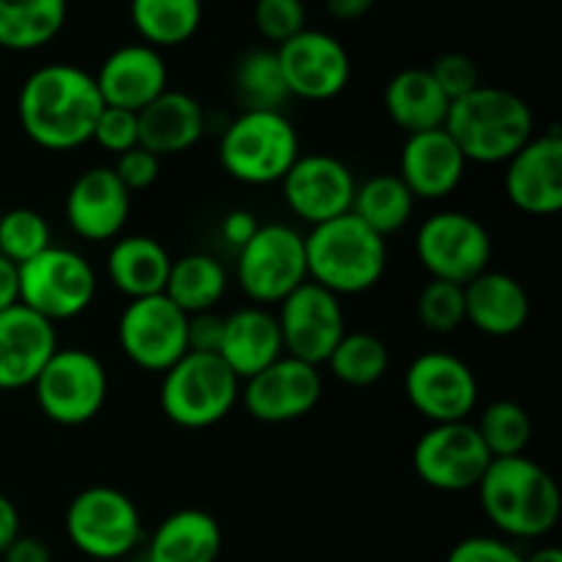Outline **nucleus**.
I'll list each match as a JSON object with an SVG mask.
<instances>
[{"label":"nucleus","mask_w":562,"mask_h":562,"mask_svg":"<svg viewBox=\"0 0 562 562\" xmlns=\"http://www.w3.org/2000/svg\"><path fill=\"white\" fill-rule=\"evenodd\" d=\"M241 382L220 355L187 351L165 371L159 406L173 426L201 431L217 426L239 404Z\"/></svg>","instance_id":"obj_6"},{"label":"nucleus","mask_w":562,"mask_h":562,"mask_svg":"<svg viewBox=\"0 0 562 562\" xmlns=\"http://www.w3.org/2000/svg\"><path fill=\"white\" fill-rule=\"evenodd\" d=\"M206 132V113L192 93L168 91L137 113V146L151 154L173 157L195 146Z\"/></svg>","instance_id":"obj_25"},{"label":"nucleus","mask_w":562,"mask_h":562,"mask_svg":"<svg viewBox=\"0 0 562 562\" xmlns=\"http://www.w3.org/2000/svg\"><path fill=\"white\" fill-rule=\"evenodd\" d=\"M16 280L20 305L49 324L80 316L97 296V272L86 256L69 247L49 245L36 258L16 267Z\"/></svg>","instance_id":"obj_8"},{"label":"nucleus","mask_w":562,"mask_h":562,"mask_svg":"<svg viewBox=\"0 0 562 562\" xmlns=\"http://www.w3.org/2000/svg\"><path fill=\"white\" fill-rule=\"evenodd\" d=\"M66 536L91 560H121L143 541L135 499L115 486H88L66 508Z\"/></svg>","instance_id":"obj_7"},{"label":"nucleus","mask_w":562,"mask_h":562,"mask_svg":"<svg viewBox=\"0 0 562 562\" xmlns=\"http://www.w3.org/2000/svg\"><path fill=\"white\" fill-rule=\"evenodd\" d=\"M53 241H49V225L44 214L20 206L0 217V256L9 258L14 267L36 258Z\"/></svg>","instance_id":"obj_37"},{"label":"nucleus","mask_w":562,"mask_h":562,"mask_svg":"<svg viewBox=\"0 0 562 562\" xmlns=\"http://www.w3.org/2000/svg\"><path fill=\"white\" fill-rule=\"evenodd\" d=\"M406 401L431 426L470 420L477 406V376L461 357L450 351H423L409 362L404 376Z\"/></svg>","instance_id":"obj_13"},{"label":"nucleus","mask_w":562,"mask_h":562,"mask_svg":"<svg viewBox=\"0 0 562 562\" xmlns=\"http://www.w3.org/2000/svg\"><path fill=\"white\" fill-rule=\"evenodd\" d=\"M442 130L453 137L467 162L497 165L508 162L530 140L536 119L519 93L481 82L450 104Z\"/></svg>","instance_id":"obj_3"},{"label":"nucleus","mask_w":562,"mask_h":562,"mask_svg":"<svg viewBox=\"0 0 562 562\" xmlns=\"http://www.w3.org/2000/svg\"><path fill=\"white\" fill-rule=\"evenodd\" d=\"M467 159L445 130L406 135L398 159V179L409 192L426 201H439L459 190Z\"/></svg>","instance_id":"obj_23"},{"label":"nucleus","mask_w":562,"mask_h":562,"mask_svg":"<svg viewBox=\"0 0 562 562\" xmlns=\"http://www.w3.org/2000/svg\"><path fill=\"white\" fill-rule=\"evenodd\" d=\"M475 492L486 519L510 538H543L560 521L558 483L527 456L492 459Z\"/></svg>","instance_id":"obj_2"},{"label":"nucleus","mask_w":562,"mask_h":562,"mask_svg":"<svg viewBox=\"0 0 562 562\" xmlns=\"http://www.w3.org/2000/svg\"><path fill=\"white\" fill-rule=\"evenodd\" d=\"M64 0H0V53H31L53 42L66 25Z\"/></svg>","instance_id":"obj_31"},{"label":"nucleus","mask_w":562,"mask_h":562,"mask_svg":"<svg viewBox=\"0 0 562 562\" xmlns=\"http://www.w3.org/2000/svg\"><path fill=\"white\" fill-rule=\"evenodd\" d=\"M93 80L104 108L140 113L148 102L168 91V66L159 49L148 44H124L102 60Z\"/></svg>","instance_id":"obj_21"},{"label":"nucleus","mask_w":562,"mask_h":562,"mask_svg":"<svg viewBox=\"0 0 562 562\" xmlns=\"http://www.w3.org/2000/svg\"><path fill=\"white\" fill-rule=\"evenodd\" d=\"M426 69L431 71L434 82L442 88V93L448 97L450 104L481 86V71H477V64L464 53L439 55V58L434 60L431 66H426Z\"/></svg>","instance_id":"obj_40"},{"label":"nucleus","mask_w":562,"mask_h":562,"mask_svg":"<svg viewBox=\"0 0 562 562\" xmlns=\"http://www.w3.org/2000/svg\"><path fill=\"white\" fill-rule=\"evenodd\" d=\"M102 110L97 80L75 64L38 66L16 97L22 132L49 151H69L91 140Z\"/></svg>","instance_id":"obj_1"},{"label":"nucleus","mask_w":562,"mask_h":562,"mask_svg":"<svg viewBox=\"0 0 562 562\" xmlns=\"http://www.w3.org/2000/svg\"><path fill=\"white\" fill-rule=\"evenodd\" d=\"M258 33L267 42L283 44L307 27V11L300 0H261L252 11Z\"/></svg>","instance_id":"obj_39"},{"label":"nucleus","mask_w":562,"mask_h":562,"mask_svg":"<svg viewBox=\"0 0 562 562\" xmlns=\"http://www.w3.org/2000/svg\"><path fill=\"white\" fill-rule=\"evenodd\" d=\"M492 456L477 434L475 423H437L420 434L412 450V467L426 486L437 492L461 494L477 488Z\"/></svg>","instance_id":"obj_12"},{"label":"nucleus","mask_w":562,"mask_h":562,"mask_svg":"<svg viewBox=\"0 0 562 562\" xmlns=\"http://www.w3.org/2000/svg\"><path fill=\"white\" fill-rule=\"evenodd\" d=\"M305 280V236L291 225H258L252 239L236 250V283L258 305H280Z\"/></svg>","instance_id":"obj_10"},{"label":"nucleus","mask_w":562,"mask_h":562,"mask_svg":"<svg viewBox=\"0 0 562 562\" xmlns=\"http://www.w3.org/2000/svg\"><path fill=\"white\" fill-rule=\"evenodd\" d=\"M415 212V195L398 179V173H376L357 184L351 214L376 231L382 239L404 228Z\"/></svg>","instance_id":"obj_32"},{"label":"nucleus","mask_w":562,"mask_h":562,"mask_svg":"<svg viewBox=\"0 0 562 562\" xmlns=\"http://www.w3.org/2000/svg\"><path fill=\"white\" fill-rule=\"evenodd\" d=\"M58 351V333L25 305L0 313V390L33 387L42 368Z\"/></svg>","instance_id":"obj_22"},{"label":"nucleus","mask_w":562,"mask_h":562,"mask_svg":"<svg viewBox=\"0 0 562 562\" xmlns=\"http://www.w3.org/2000/svg\"><path fill=\"white\" fill-rule=\"evenodd\" d=\"M223 324L225 318L212 311L190 316V324H187V346H190V351L217 355L220 344H223Z\"/></svg>","instance_id":"obj_44"},{"label":"nucleus","mask_w":562,"mask_h":562,"mask_svg":"<svg viewBox=\"0 0 562 562\" xmlns=\"http://www.w3.org/2000/svg\"><path fill=\"white\" fill-rule=\"evenodd\" d=\"M234 86L245 110H280L289 99L274 49H252L236 64Z\"/></svg>","instance_id":"obj_36"},{"label":"nucleus","mask_w":562,"mask_h":562,"mask_svg":"<svg viewBox=\"0 0 562 562\" xmlns=\"http://www.w3.org/2000/svg\"><path fill=\"white\" fill-rule=\"evenodd\" d=\"M228 289V272L209 252H187L173 258L165 283V296L187 316L209 313Z\"/></svg>","instance_id":"obj_30"},{"label":"nucleus","mask_w":562,"mask_h":562,"mask_svg":"<svg viewBox=\"0 0 562 562\" xmlns=\"http://www.w3.org/2000/svg\"><path fill=\"white\" fill-rule=\"evenodd\" d=\"M113 170H115V176L121 179V184H124L130 192L148 190V187L159 179L162 159H159L157 154L148 151V148L135 146V148H130V151L119 154Z\"/></svg>","instance_id":"obj_42"},{"label":"nucleus","mask_w":562,"mask_h":562,"mask_svg":"<svg viewBox=\"0 0 562 562\" xmlns=\"http://www.w3.org/2000/svg\"><path fill=\"white\" fill-rule=\"evenodd\" d=\"M280 187L296 217L307 225H322L351 212L357 179L344 159L316 151L300 154Z\"/></svg>","instance_id":"obj_18"},{"label":"nucleus","mask_w":562,"mask_h":562,"mask_svg":"<svg viewBox=\"0 0 562 562\" xmlns=\"http://www.w3.org/2000/svg\"><path fill=\"white\" fill-rule=\"evenodd\" d=\"M300 154V132L283 110H241L217 146L225 173L252 187L280 184Z\"/></svg>","instance_id":"obj_5"},{"label":"nucleus","mask_w":562,"mask_h":562,"mask_svg":"<svg viewBox=\"0 0 562 562\" xmlns=\"http://www.w3.org/2000/svg\"><path fill=\"white\" fill-rule=\"evenodd\" d=\"M132 192L121 184L113 168H88L71 181L66 192V223L80 239L110 241L119 239L130 220Z\"/></svg>","instance_id":"obj_19"},{"label":"nucleus","mask_w":562,"mask_h":562,"mask_svg":"<svg viewBox=\"0 0 562 562\" xmlns=\"http://www.w3.org/2000/svg\"><path fill=\"white\" fill-rule=\"evenodd\" d=\"M258 217L252 212H247V209H234V212H228L223 217V225H220V234H223V239L228 241L231 247H245L247 241L252 239V234L258 231Z\"/></svg>","instance_id":"obj_45"},{"label":"nucleus","mask_w":562,"mask_h":562,"mask_svg":"<svg viewBox=\"0 0 562 562\" xmlns=\"http://www.w3.org/2000/svg\"><path fill=\"white\" fill-rule=\"evenodd\" d=\"M168 247L146 234L119 236L108 252V278L130 300L165 294L170 272Z\"/></svg>","instance_id":"obj_28"},{"label":"nucleus","mask_w":562,"mask_h":562,"mask_svg":"<svg viewBox=\"0 0 562 562\" xmlns=\"http://www.w3.org/2000/svg\"><path fill=\"white\" fill-rule=\"evenodd\" d=\"M483 445H486L492 459H514L525 456L532 437V420L527 409L516 401H494L481 412L475 423Z\"/></svg>","instance_id":"obj_35"},{"label":"nucleus","mask_w":562,"mask_h":562,"mask_svg":"<svg viewBox=\"0 0 562 562\" xmlns=\"http://www.w3.org/2000/svg\"><path fill=\"white\" fill-rule=\"evenodd\" d=\"M274 318H278L280 338H283V355L316 368L329 360L335 346L346 335L340 296L322 289L313 280H305L300 289L291 291L280 302Z\"/></svg>","instance_id":"obj_14"},{"label":"nucleus","mask_w":562,"mask_h":562,"mask_svg":"<svg viewBox=\"0 0 562 562\" xmlns=\"http://www.w3.org/2000/svg\"><path fill=\"white\" fill-rule=\"evenodd\" d=\"M445 562H525V554L494 536H470L456 543Z\"/></svg>","instance_id":"obj_43"},{"label":"nucleus","mask_w":562,"mask_h":562,"mask_svg":"<svg viewBox=\"0 0 562 562\" xmlns=\"http://www.w3.org/2000/svg\"><path fill=\"white\" fill-rule=\"evenodd\" d=\"M3 562H53V552L38 538L20 536L9 549L3 552Z\"/></svg>","instance_id":"obj_46"},{"label":"nucleus","mask_w":562,"mask_h":562,"mask_svg":"<svg viewBox=\"0 0 562 562\" xmlns=\"http://www.w3.org/2000/svg\"><path fill=\"white\" fill-rule=\"evenodd\" d=\"M415 252L431 280L467 285L492 263V234L467 212H437L417 228Z\"/></svg>","instance_id":"obj_11"},{"label":"nucleus","mask_w":562,"mask_h":562,"mask_svg":"<svg viewBox=\"0 0 562 562\" xmlns=\"http://www.w3.org/2000/svg\"><path fill=\"white\" fill-rule=\"evenodd\" d=\"M505 195L525 214H554L562 209V137L558 130L532 135L505 168Z\"/></svg>","instance_id":"obj_20"},{"label":"nucleus","mask_w":562,"mask_h":562,"mask_svg":"<svg viewBox=\"0 0 562 562\" xmlns=\"http://www.w3.org/2000/svg\"><path fill=\"white\" fill-rule=\"evenodd\" d=\"M307 280L335 296L362 294L387 272V241L355 214L313 225L305 236Z\"/></svg>","instance_id":"obj_4"},{"label":"nucleus","mask_w":562,"mask_h":562,"mask_svg":"<svg viewBox=\"0 0 562 562\" xmlns=\"http://www.w3.org/2000/svg\"><path fill=\"white\" fill-rule=\"evenodd\" d=\"M384 110L406 135L442 130L450 102L426 66L395 71L384 86Z\"/></svg>","instance_id":"obj_29"},{"label":"nucleus","mask_w":562,"mask_h":562,"mask_svg":"<svg viewBox=\"0 0 562 562\" xmlns=\"http://www.w3.org/2000/svg\"><path fill=\"white\" fill-rule=\"evenodd\" d=\"M525 562H562V552L558 547H543L536 549L532 554H527Z\"/></svg>","instance_id":"obj_50"},{"label":"nucleus","mask_w":562,"mask_h":562,"mask_svg":"<svg viewBox=\"0 0 562 562\" xmlns=\"http://www.w3.org/2000/svg\"><path fill=\"white\" fill-rule=\"evenodd\" d=\"M289 97L327 102L346 91L351 80V58L344 44L327 31L305 27L274 49Z\"/></svg>","instance_id":"obj_16"},{"label":"nucleus","mask_w":562,"mask_h":562,"mask_svg":"<svg viewBox=\"0 0 562 562\" xmlns=\"http://www.w3.org/2000/svg\"><path fill=\"white\" fill-rule=\"evenodd\" d=\"M93 143L110 154H124L137 146V113L121 108H104L99 115L97 126H93Z\"/></svg>","instance_id":"obj_41"},{"label":"nucleus","mask_w":562,"mask_h":562,"mask_svg":"<svg viewBox=\"0 0 562 562\" xmlns=\"http://www.w3.org/2000/svg\"><path fill=\"white\" fill-rule=\"evenodd\" d=\"M108 387V368L88 349H58L33 382L42 415L69 428L102 412Z\"/></svg>","instance_id":"obj_9"},{"label":"nucleus","mask_w":562,"mask_h":562,"mask_svg":"<svg viewBox=\"0 0 562 562\" xmlns=\"http://www.w3.org/2000/svg\"><path fill=\"white\" fill-rule=\"evenodd\" d=\"M20 305V280H16V267L9 258L0 256V313Z\"/></svg>","instance_id":"obj_48"},{"label":"nucleus","mask_w":562,"mask_h":562,"mask_svg":"<svg viewBox=\"0 0 562 562\" xmlns=\"http://www.w3.org/2000/svg\"><path fill=\"white\" fill-rule=\"evenodd\" d=\"M464 316L488 338H510L530 318V294L514 274L486 269L464 285Z\"/></svg>","instance_id":"obj_24"},{"label":"nucleus","mask_w":562,"mask_h":562,"mask_svg":"<svg viewBox=\"0 0 562 562\" xmlns=\"http://www.w3.org/2000/svg\"><path fill=\"white\" fill-rule=\"evenodd\" d=\"M20 538V510L5 494H0V558Z\"/></svg>","instance_id":"obj_47"},{"label":"nucleus","mask_w":562,"mask_h":562,"mask_svg":"<svg viewBox=\"0 0 562 562\" xmlns=\"http://www.w3.org/2000/svg\"><path fill=\"white\" fill-rule=\"evenodd\" d=\"M130 16L143 44L154 49L176 47L198 33L203 5L198 0H135Z\"/></svg>","instance_id":"obj_33"},{"label":"nucleus","mask_w":562,"mask_h":562,"mask_svg":"<svg viewBox=\"0 0 562 562\" xmlns=\"http://www.w3.org/2000/svg\"><path fill=\"white\" fill-rule=\"evenodd\" d=\"M220 357L236 373L239 382H247L283 357V338H280L278 318L267 307H239L223 324V344Z\"/></svg>","instance_id":"obj_26"},{"label":"nucleus","mask_w":562,"mask_h":562,"mask_svg":"<svg viewBox=\"0 0 562 562\" xmlns=\"http://www.w3.org/2000/svg\"><path fill=\"white\" fill-rule=\"evenodd\" d=\"M329 371L338 382L351 387H371L387 373L390 349L373 333H346L327 360Z\"/></svg>","instance_id":"obj_34"},{"label":"nucleus","mask_w":562,"mask_h":562,"mask_svg":"<svg viewBox=\"0 0 562 562\" xmlns=\"http://www.w3.org/2000/svg\"><path fill=\"white\" fill-rule=\"evenodd\" d=\"M417 318L428 333H456L467 322L464 285L448 283V280H428L417 296Z\"/></svg>","instance_id":"obj_38"},{"label":"nucleus","mask_w":562,"mask_h":562,"mask_svg":"<svg viewBox=\"0 0 562 562\" xmlns=\"http://www.w3.org/2000/svg\"><path fill=\"white\" fill-rule=\"evenodd\" d=\"M223 530L209 510L179 508L154 527L146 562H217Z\"/></svg>","instance_id":"obj_27"},{"label":"nucleus","mask_w":562,"mask_h":562,"mask_svg":"<svg viewBox=\"0 0 562 562\" xmlns=\"http://www.w3.org/2000/svg\"><path fill=\"white\" fill-rule=\"evenodd\" d=\"M324 395V379L316 366L283 355L250 376L239 390L247 415L258 423H294L311 415Z\"/></svg>","instance_id":"obj_17"},{"label":"nucleus","mask_w":562,"mask_h":562,"mask_svg":"<svg viewBox=\"0 0 562 562\" xmlns=\"http://www.w3.org/2000/svg\"><path fill=\"white\" fill-rule=\"evenodd\" d=\"M371 5V0H329L327 11L338 20H357V16L368 14Z\"/></svg>","instance_id":"obj_49"},{"label":"nucleus","mask_w":562,"mask_h":562,"mask_svg":"<svg viewBox=\"0 0 562 562\" xmlns=\"http://www.w3.org/2000/svg\"><path fill=\"white\" fill-rule=\"evenodd\" d=\"M187 324L190 316L165 294L130 300L119 318V344L137 368L165 373L190 351Z\"/></svg>","instance_id":"obj_15"}]
</instances>
